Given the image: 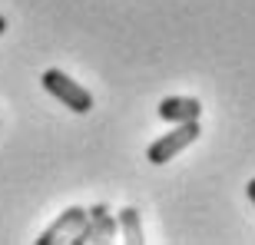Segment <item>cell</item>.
Segmentation results:
<instances>
[{"label":"cell","instance_id":"obj_1","mask_svg":"<svg viewBox=\"0 0 255 245\" xmlns=\"http://www.w3.org/2000/svg\"><path fill=\"white\" fill-rule=\"evenodd\" d=\"M40 83H43V90H47L53 100H60V103H63L66 110H73V113L83 116V113L93 110V93L83 90L76 80H70L63 70H47V73L40 76Z\"/></svg>","mask_w":255,"mask_h":245},{"label":"cell","instance_id":"obj_2","mask_svg":"<svg viewBox=\"0 0 255 245\" xmlns=\"http://www.w3.org/2000/svg\"><path fill=\"white\" fill-rule=\"evenodd\" d=\"M199 120H189V122H176V129L166 132V136H159V139L152 142L149 149H146V159L152 162V166H162V162L176 159L186 146H192V142L199 139Z\"/></svg>","mask_w":255,"mask_h":245},{"label":"cell","instance_id":"obj_3","mask_svg":"<svg viewBox=\"0 0 255 245\" xmlns=\"http://www.w3.org/2000/svg\"><path fill=\"white\" fill-rule=\"evenodd\" d=\"M83 226H86V209L70 206V209H63V212L57 216V222H53V226H47L43 232H40L37 245H57V242L73 245Z\"/></svg>","mask_w":255,"mask_h":245},{"label":"cell","instance_id":"obj_4","mask_svg":"<svg viewBox=\"0 0 255 245\" xmlns=\"http://www.w3.org/2000/svg\"><path fill=\"white\" fill-rule=\"evenodd\" d=\"M120 239V226H116V219L110 216V209L100 202V206L86 209V226L80 229V236H76L73 245H86V242H113Z\"/></svg>","mask_w":255,"mask_h":245},{"label":"cell","instance_id":"obj_5","mask_svg":"<svg viewBox=\"0 0 255 245\" xmlns=\"http://www.w3.org/2000/svg\"><path fill=\"white\" fill-rule=\"evenodd\" d=\"M159 120L166 122H189V120H199L202 116V103L196 96H166L159 106H156Z\"/></svg>","mask_w":255,"mask_h":245},{"label":"cell","instance_id":"obj_6","mask_svg":"<svg viewBox=\"0 0 255 245\" xmlns=\"http://www.w3.org/2000/svg\"><path fill=\"white\" fill-rule=\"evenodd\" d=\"M116 226H120V239L126 245H142L146 236H142V222H139V209H120V216H116Z\"/></svg>","mask_w":255,"mask_h":245},{"label":"cell","instance_id":"obj_7","mask_svg":"<svg viewBox=\"0 0 255 245\" xmlns=\"http://www.w3.org/2000/svg\"><path fill=\"white\" fill-rule=\"evenodd\" d=\"M246 192H249V202L255 206V179H249V186H246Z\"/></svg>","mask_w":255,"mask_h":245},{"label":"cell","instance_id":"obj_8","mask_svg":"<svg viewBox=\"0 0 255 245\" xmlns=\"http://www.w3.org/2000/svg\"><path fill=\"white\" fill-rule=\"evenodd\" d=\"M3 30H7V17H3V13H0V33H3Z\"/></svg>","mask_w":255,"mask_h":245}]
</instances>
